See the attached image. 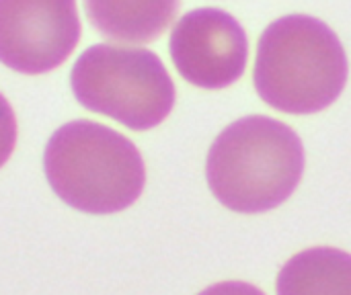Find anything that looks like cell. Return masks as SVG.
Listing matches in <instances>:
<instances>
[{"label": "cell", "instance_id": "3", "mask_svg": "<svg viewBox=\"0 0 351 295\" xmlns=\"http://www.w3.org/2000/svg\"><path fill=\"white\" fill-rule=\"evenodd\" d=\"M43 170L66 205L95 216L128 209L146 183L138 148L119 131L88 119L53 131L43 152Z\"/></svg>", "mask_w": 351, "mask_h": 295}, {"label": "cell", "instance_id": "5", "mask_svg": "<svg viewBox=\"0 0 351 295\" xmlns=\"http://www.w3.org/2000/svg\"><path fill=\"white\" fill-rule=\"evenodd\" d=\"M80 33L76 0H0V64L19 74L60 68Z\"/></svg>", "mask_w": 351, "mask_h": 295}, {"label": "cell", "instance_id": "1", "mask_svg": "<svg viewBox=\"0 0 351 295\" xmlns=\"http://www.w3.org/2000/svg\"><path fill=\"white\" fill-rule=\"evenodd\" d=\"M304 148L284 121L251 115L230 123L214 140L206 179L214 197L237 214L280 207L302 181Z\"/></svg>", "mask_w": 351, "mask_h": 295}, {"label": "cell", "instance_id": "10", "mask_svg": "<svg viewBox=\"0 0 351 295\" xmlns=\"http://www.w3.org/2000/svg\"><path fill=\"white\" fill-rule=\"evenodd\" d=\"M199 295H265L261 290L243 283V281H224V283H216L208 290H204Z\"/></svg>", "mask_w": 351, "mask_h": 295}, {"label": "cell", "instance_id": "9", "mask_svg": "<svg viewBox=\"0 0 351 295\" xmlns=\"http://www.w3.org/2000/svg\"><path fill=\"white\" fill-rule=\"evenodd\" d=\"M14 146H16V117L10 103L0 92V168L12 156Z\"/></svg>", "mask_w": 351, "mask_h": 295}, {"label": "cell", "instance_id": "8", "mask_svg": "<svg viewBox=\"0 0 351 295\" xmlns=\"http://www.w3.org/2000/svg\"><path fill=\"white\" fill-rule=\"evenodd\" d=\"M278 295H351V255L329 246L294 255L278 275Z\"/></svg>", "mask_w": 351, "mask_h": 295}, {"label": "cell", "instance_id": "4", "mask_svg": "<svg viewBox=\"0 0 351 295\" xmlns=\"http://www.w3.org/2000/svg\"><path fill=\"white\" fill-rule=\"evenodd\" d=\"M76 101L134 131L160 125L175 107V84L156 53L142 47L97 43L70 72Z\"/></svg>", "mask_w": 351, "mask_h": 295}, {"label": "cell", "instance_id": "6", "mask_svg": "<svg viewBox=\"0 0 351 295\" xmlns=\"http://www.w3.org/2000/svg\"><path fill=\"white\" fill-rule=\"evenodd\" d=\"M171 60L193 86L218 90L234 84L249 60L243 25L226 10L206 6L183 14L171 31Z\"/></svg>", "mask_w": 351, "mask_h": 295}, {"label": "cell", "instance_id": "7", "mask_svg": "<svg viewBox=\"0 0 351 295\" xmlns=\"http://www.w3.org/2000/svg\"><path fill=\"white\" fill-rule=\"evenodd\" d=\"M88 23L119 43L156 41L175 21L181 0H82Z\"/></svg>", "mask_w": 351, "mask_h": 295}, {"label": "cell", "instance_id": "2", "mask_svg": "<svg viewBox=\"0 0 351 295\" xmlns=\"http://www.w3.org/2000/svg\"><path fill=\"white\" fill-rule=\"evenodd\" d=\"M348 72L346 49L327 23L288 14L261 33L253 82L257 94L276 111L313 115L339 99Z\"/></svg>", "mask_w": 351, "mask_h": 295}]
</instances>
